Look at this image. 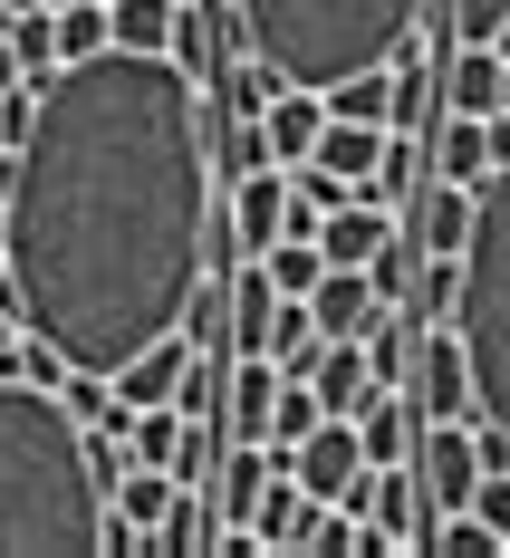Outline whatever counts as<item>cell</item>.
<instances>
[{
	"label": "cell",
	"mask_w": 510,
	"mask_h": 558,
	"mask_svg": "<svg viewBox=\"0 0 510 558\" xmlns=\"http://www.w3.org/2000/svg\"><path fill=\"white\" fill-rule=\"evenodd\" d=\"M10 337H20V308H10V299H0V347H10Z\"/></svg>",
	"instance_id": "cell-32"
},
{
	"label": "cell",
	"mask_w": 510,
	"mask_h": 558,
	"mask_svg": "<svg viewBox=\"0 0 510 558\" xmlns=\"http://www.w3.org/2000/svg\"><path fill=\"white\" fill-rule=\"evenodd\" d=\"M318 424H328L318 386H308V376H280V404H270V444H308Z\"/></svg>",
	"instance_id": "cell-27"
},
{
	"label": "cell",
	"mask_w": 510,
	"mask_h": 558,
	"mask_svg": "<svg viewBox=\"0 0 510 558\" xmlns=\"http://www.w3.org/2000/svg\"><path fill=\"white\" fill-rule=\"evenodd\" d=\"M0 87H29V68H20V49H10V29H0Z\"/></svg>",
	"instance_id": "cell-31"
},
{
	"label": "cell",
	"mask_w": 510,
	"mask_h": 558,
	"mask_svg": "<svg viewBox=\"0 0 510 558\" xmlns=\"http://www.w3.org/2000/svg\"><path fill=\"white\" fill-rule=\"evenodd\" d=\"M289 472L318 492V501H347V510H366V434H356V414H328L308 444H289Z\"/></svg>",
	"instance_id": "cell-6"
},
{
	"label": "cell",
	"mask_w": 510,
	"mask_h": 558,
	"mask_svg": "<svg viewBox=\"0 0 510 558\" xmlns=\"http://www.w3.org/2000/svg\"><path fill=\"white\" fill-rule=\"evenodd\" d=\"M308 386H318L328 414H366V395H376V356H366V337H328L318 366H308Z\"/></svg>",
	"instance_id": "cell-14"
},
{
	"label": "cell",
	"mask_w": 510,
	"mask_h": 558,
	"mask_svg": "<svg viewBox=\"0 0 510 558\" xmlns=\"http://www.w3.org/2000/svg\"><path fill=\"white\" fill-rule=\"evenodd\" d=\"M414 472H424L434 510H472L482 472H491V452H482V414H472V424H424V434H414Z\"/></svg>",
	"instance_id": "cell-7"
},
{
	"label": "cell",
	"mask_w": 510,
	"mask_h": 558,
	"mask_svg": "<svg viewBox=\"0 0 510 558\" xmlns=\"http://www.w3.org/2000/svg\"><path fill=\"white\" fill-rule=\"evenodd\" d=\"M116 501L58 386L0 376V558H107Z\"/></svg>",
	"instance_id": "cell-2"
},
{
	"label": "cell",
	"mask_w": 510,
	"mask_h": 558,
	"mask_svg": "<svg viewBox=\"0 0 510 558\" xmlns=\"http://www.w3.org/2000/svg\"><path fill=\"white\" fill-rule=\"evenodd\" d=\"M0 20H10V0H0Z\"/></svg>",
	"instance_id": "cell-33"
},
{
	"label": "cell",
	"mask_w": 510,
	"mask_h": 558,
	"mask_svg": "<svg viewBox=\"0 0 510 558\" xmlns=\"http://www.w3.org/2000/svg\"><path fill=\"white\" fill-rule=\"evenodd\" d=\"M308 308H318V328H328V337H376L386 289H376V270H328L318 289H308Z\"/></svg>",
	"instance_id": "cell-12"
},
{
	"label": "cell",
	"mask_w": 510,
	"mask_h": 558,
	"mask_svg": "<svg viewBox=\"0 0 510 558\" xmlns=\"http://www.w3.org/2000/svg\"><path fill=\"white\" fill-rule=\"evenodd\" d=\"M472 193L482 183H453V173H424L414 193L396 203V222L414 251H434V260H462V241H472Z\"/></svg>",
	"instance_id": "cell-8"
},
{
	"label": "cell",
	"mask_w": 510,
	"mask_h": 558,
	"mask_svg": "<svg viewBox=\"0 0 510 558\" xmlns=\"http://www.w3.org/2000/svg\"><path fill=\"white\" fill-rule=\"evenodd\" d=\"M386 241H396V213H386V203H366V193H356V203H338V213L318 222L328 270H376V251H386Z\"/></svg>",
	"instance_id": "cell-11"
},
{
	"label": "cell",
	"mask_w": 510,
	"mask_h": 558,
	"mask_svg": "<svg viewBox=\"0 0 510 558\" xmlns=\"http://www.w3.org/2000/svg\"><path fill=\"white\" fill-rule=\"evenodd\" d=\"M453 328H462V347H472L482 424H501V434H510V165L472 193V241H462Z\"/></svg>",
	"instance_id": "cell-4"
},
{
	"label": "cell",
	"mask_w": 510,
	"mask_h": 558,
	"mask_svg": "<svg viewBox=\"0 0 510 558\" xmlns=\"http://www.w3.org/2000/svg\"><path fill=\"white\" fill-rule=\"evenodd\" d=\"M116 49V10L107 0H58V58H97Z\"/></svg>",
	"instance_id": "cell-24"
},
{
	"label": "cell",
	"mask_w": 510,
	"mask_h": 558,
	"mask_svg": "<svg viewBox=\"0 0 510 558\" xmlns=\"http://www.w3.org/2000/svg\"><path fill=\"white\" fill-rule=\"evenodd\" d=\"M49 10H58V0H49Z\"/></svg>",
	"instance_id": "cell-34"
},
{
	"label": "cell",
	"mask_w": 510,
	"mask_h": 558,
	"mask_svg": "<svg viewBox=\"0 0 510 558\" xmlns=\"http://www.w3.org/2000/svg\"><path fill=\"white\" fill-rule=\"evenodd\" d=\"M260 125H270V155H280V165H308L318 135H328V97H318V87H280Z\"/></svg>",
	"instance_id": "cell-16"
},
{
	"label": "cell",
	"mask_w": 510,
	"mask_h": 558,
	"mask_svg": "<svg viewBox=\"0 0 510 558\" xmlns=\"http://www.w3.org/2000/svg\"><path fill=\"white\" fill-rule=\"evenodd\" d=\"M328 116H356V125H396V77L366 68V77H338L328 87Z\"/></svg>",
	"instance_id": "cell-25"
},
{
	"label": "cell",
	"mask_w": 510,
	"mask_h": 558,
	"mask_svg": "<svg viewBox=\"0 0 510 558\" xmlns=\"http://www.w3.org/2000/svg\"><path fill=\"white\" fill-rule=\"evenodd\" d=\"M260 260H270V279H280L289 299H308V289L328 279V251H318V241H270Z\"/></svg>",
	"instance_id": "cell-30"
},
{
	"label": "cell",
	"mask_w": 510,
	"mask_h": 558,
	"mask_svg": "<svg viewBox=\"0 0 510 558\" xmlns=\"http://www.w3.org/2000/svg\"><path fill=\"white\" fill-rule=\"evenodd\" d=\"M260 165H280V155H270V125H260V116H222V107H212V173L241 183V173H260Z\"/></svg>",
	"instance_id": "cell-21"
},
{
	"label": "cell",
	"mask_w": 510,
	"mask_h": 558,
	"mask_svg": "<svg viewBox=\"0 0 510 558\" xmlns=\"http://www.w3.org/2000/svg\"><path fill=\"white\" fill-rule=\"evenodd\" d=\"M212 539H222V510H212V492H193V482H183V492H173V510L155 520V539H145V549L193 558V549H212Z\"/></svg>",
	"instance_id": "cell-19"
},
{
	"label": "cell",
	"mask_w": 510,
	"mask_h": 558,
	"mask_svg": "<svg viewBox=\"0 0 510 558\" xmlns=\"http://www.w3.org/2000/svg\"><path fill=\"white\" fill-rule=\"evenodd\" d=\"M107 10L125 49H173V29H183V0H107Z\"/></svg>",
	"instance_id": "cell-23"
},
{
	"label": "cell",
	"mask_w": 510,
	"mask_h": 558,
	"mask_svg": "<svg viewBox=\"0 0 510 558\" xmlns=\"http://www.w3.org/2000/svg\"><path fill=\"white\" fill-rule=\"evenodd\" d=\"M183 444H193V414H183V404H145V414H135V462H183Z\"/></svg>",
	"instance_id": "cell-26"
},
{
	"label": "cell",
	"mask_w": 510,
	"mask_h": 558,
	"mask_svg": "<svg viewBox=\"0 0 510 558\" xmlns=\"http://www.w3.org/2000/svg\"><path fill=\"white\" fill-rule=\"evenodd\" d=\"M414 183H424V135H396V145H386V165L366 173V203H386V213H396Z\"/></svg>",
	"instance_id": "cell-28"
},
{
	"label": "cell",
	"mask_w": 510,
	"mask_h": 558,
	"mask_svg": "<svg viewBox=\"0 0 510 558\" xmlns=\"http://www.w3.org/2000/svg\"><path fill=\"white\" fill-rule=\"evenodd\" d=\"M386 145H396V125H356V116H328V135H318V155H308V165L347 173V183L366 193V173L386 165Z\"/></svg>",
	"instance_id": "cell-18"
},
{
	"label": "cell",
	"mask_w": 510,
	"mask_h": 558,
	"mask_svg": "<svg viewBox=\"0 0 510 558\" xmlns=\"http://www.w3.org/2000/svg\"><path fill=\"white\" fill-rule=\"evenodd\" d=\"M501 549L510 539L482 520V510H444V520H434V558H501Z\"/></svg>",
	"instance_id": "cell-29"
},
{
	"label": "cell",
	"mask_w": 510,
	"mask_h": 558,
	"mask_svg": "<svg viewBox=\"0 0 510 558\" xmlns=\"http://www.w3.org/2000/svg\"><path fill=\"white\" fill-rule=\"evenodd\" d=\"M501 165H510V116H444V125H434V173L491 183Z\"/></svg>",
	"instance_id": "cell-10"
},
{
	"label": "cell",
	"mask_w": 510,
	"mask_h": 558,
	"mask_svg": "<svg viewBox=\"0 0 510 558\" xmlns=\"http://www.w3.org/2000/svg\"><path fill=\"white\" fill-rule=\"evenodd\" d=\"M404 395H414V414H424V424H472V414H482V386H472V347H462L453 318H434V328H424L414 366H404Z\"/></svg>",
	"instance_id": "cell-5"
},
{
	"label": "cell",
	"mask_w": 510,
	"mask_h": 558,
	"mask_svg": "<svg viewBox=\"0 0 510 558\" xmlns=\"http://www.w3.org/2000/svg\"><path fill=\"white\" fill-rule=\"evenodd\" d=\"M173 492H183V482H173L165 462H125V472H116V520H135V530H145V539H155V520H165L173 510Z\"/></svg>",
	"instance_id": "cell-20"
},
{
	"label": "cell",
	"mask_w": 510,
	"mask_h": 558,
	"mask_svg": "<svg viewBox=\"0 0 510 558\" xmlns=\"http://www.w3.org/2000/svg\"><path fill=\"white\" fill-rule=\"evenodd\" d=\"M0 29H10V49H20V68H29V87H49L58 68H68V58H58V10H10Z\"/></svg>",
	"instance_id": "cell-22"
},
{
	"label": "cell",
	"mask_w": 510,
	"mask_h": 558,
	"mask_svg": "<svg viewBox=\"0 0 510 558\" xmlns=\"http://www.w3.org/2000/svg\"><path fill=\"white\" fill-rule=\"evenodd\" d=\"M366 520L386 530V549H434V492H424V472L414 462H376L366 472Z\"/></svg>",
	"instance_id": "cell-9"
},
{
	"label": "cell",
	"mask_w": 510,
	"mask_h": 558,
	"mask_svg": "<svg viewBox=\"0 0 510 558\" xmlns=\"http://www.w3.org/2000/svg\"><path fill=\"white\" fill-rule=\"evenodd\" d=\"M270 404H280V366L270 356H231V395H222L231 444H270Z\"/></svg>",
	"instance_id": "cell-15"
},
{
	"label": "cell",
	"mask_w": 510,
	"mask_h": 558,
	"mask_svg": "<svg viewBox=\"0 0 510 558\" xmlns=\"http://www.w3.org/2000/svg\"><path fill=\"white\" fill-rule=\"evenodd\" d=\"M444 0H231L241 49H260L289 87H338L366 68H396V49L434 20Z\"/></svg>",
	"instance_id": "cell-3"
},
{
	"label": "cell",
	"mask_w": 510,
	"mask_h": 558,
	"mask_svg": "<svg viewBox=\"0 0 510 558\" xmlns=\"http://www.w3.org/2000/svg\"><path fill=\"white\" fill-rule=\"evenodd\" d=\"M318 510H328V501H318L299 472H280V482L260 492V510H251V530H260L280 558H308V530H318Z\"/></svg>",
	"instance_id": "cell-13"
},
{
	"label": "cell",
	"mask_w": 510,
	"mask_h": 558,
	"mask_svg": "<svg viewBox=\"0 0 510 558\" xmlns=\"http://www.w3.org/2000/svg\"><path fill=\"white\" fill-rule=\"evenodd\" d=\"M356 434H366V462H414L424 414H414V395H404V386H376V395H366V414H356Z\"/></svg>",
	"instance_id": "cell-17"
},
{
	"label": "cell",
	"mask_w": 510,
	"mask_h": 558,
	"mask_svg": "<svg viewBox=\"0 0 510 558\" xmlns=\"http://www.w3.org/2000/svg\"><path fill=\"white\" fill-rule=\"evenodd\" d=\"M212 87L173 49H97L39 87V125L10 155V308L116 376L183 328L212 270Z\"/></svg>",
	"instance_id": "cell-1"
}]
</instances>
